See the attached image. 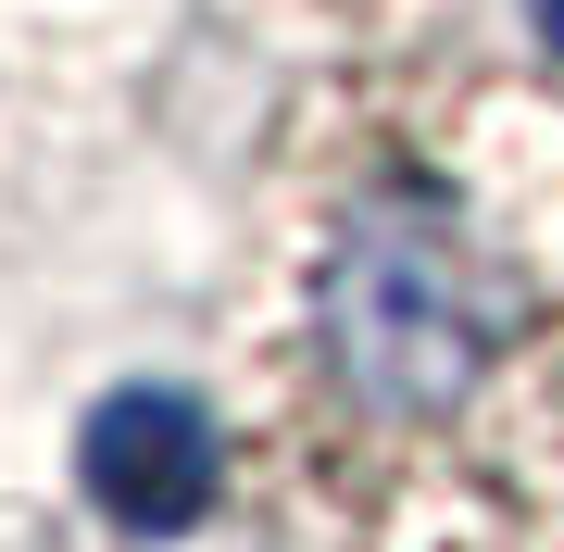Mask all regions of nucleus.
Segmentation results:
<instances>
[{"mask_svg":"<svg viewBox=\"0 0 564 552\" xmlns=\"http://www.w3.org/2000/svg\"><path fill=\"white\" fill-rule=\"evenodd\" d=\"M88 490H101L126 528H188L214 490H239V452H226V402H151V389H126V402L88 427Z\"/></svg>","mask_w":564,"mask_h":552,"instance_id":"nucleus-2","label":"nucleus"},{"mask_svg":"<svg viewBox=\"0 0 564 552\" xmlns=\"http://www.w3.org/2000/svg\"><path fill=\"white\" fill-rule=\"evenodd\" d=\"M226 452L276 552H564V76L339 13L263 113Z\"/></svg>","mask_w":564,"mask_h":552,"instance_id":"nucleus-1","label":"nucleus"}]
</instances>
